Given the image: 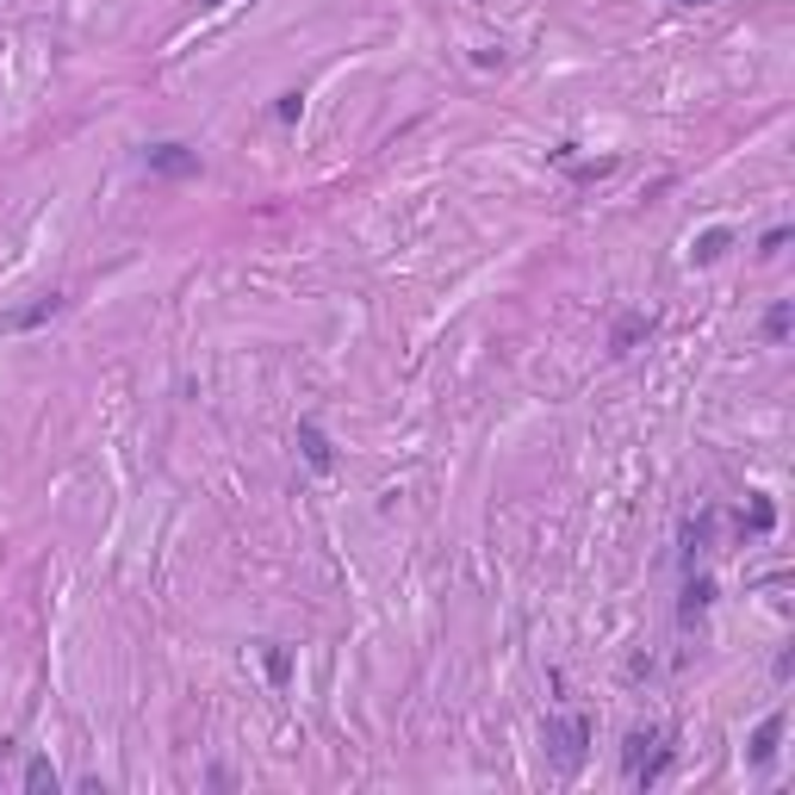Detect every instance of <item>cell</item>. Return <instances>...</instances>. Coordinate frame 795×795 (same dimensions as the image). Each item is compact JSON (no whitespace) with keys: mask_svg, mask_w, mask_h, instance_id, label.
<instances>
[{"mask_svg":"<svg viewBox=\"0 0 795 795\" xmlns=\"http://www.w3.org/2000/svg\"><path fill=\"white\" fill-rule=\"evenodd\" d=\"M746 746H752V764H758V771H771L776 746H783V709H776V715H764V721H758V734L746 739Z\"/></svg>","mask_w":795,"mask_h":795,"instance_id":"6","label":"cell"},{"mask_svg":"<svg viewBox=\"0 0 795 795\" xmlns=\"http://www.w3.org/2000/svg\"><path fill=\"white\" fill-rule=\"evenodd\" d=\"M261 665H268V683H287L292 678V653H287V646H268V653H261Z\"/></svg>","mask_w":795,"mask_h":795,"instance_id":"11","label":"cell"},{"mask_svg":"<svg viewBox=\"0 0 795 795\" xmlns=\"http://www.w3.org/2000/svg\"><path fill=\"white\" fill-rule=\"evenodd\" d=\"M143 168L150 175H199V150H187V143H150Z\"/></svg>","mask_w":795,"mask_h":795,"instance_id":"2","label":"cell"},{"mask_svg":"<svg viewBox=\"0 0 795 795\" xmlns=\"http://www.w3.org/2000/svg\"><path fill=\"white\" fill-rule=\"evenodd\" d=\"M299 454H305L311 472H336V442H330V435H324L317 423H311V417L299 423Z\"/></svg>","mask_w":795,"mask_h":795,"instance_id":"3","label":"cell"},{"mask_svg":"<svg viewBox=\"0 0 795 795\" xmlns=\"http://www.w3.org/2000/svg\"><path fill=\"white\" fill-rule=\"evenodd\" d=\"M199 7H206V13H212V7H224V0H199Z\"/></svg>","mask_w":795,"mask_h":795,"instance_id":"16","label":"cell"},{"mask_svg":"<svg viewBox=\"0 0 795 795\" xmlns=\"http://www.w3.org/2000/svg\"><path fill=\"white\" fill-rule=\"evenodd\" d=\"M790 317H795L790 305H771V317H764V342H783V336H790Z\"/></svg>","mask_w":795,"mask_h":795,"instance_id":"12","label":"cell"},{"mask_svg":"<svg viewBox=\"0 0 795 795\" xmlns=\"http://www.w3.org/2000/svg\"><path fill=\"white\" fill-rule=\"evenodd\" d=\"M591 715H547V727H541V746H547V764L553 771H578L584 764V752H591Z\"/></svg>","mask_w":795,"mask_h":795,"instance_id":"1","label":"cell"},{"mask_svg":"<svg viewBox=\"0 0 795 795\" xmlns=\"http://www.w3.org/2000/svg\"><path fill=\"white\" fill-rule=\"evenodd\" d=\"M299 113H305V94H280L273 100V118H280V125H299Z\"/></svg>","mask_w":795,"mask_h":795,"instance_id":"13","label":"cell"},{"mask_svg":"<svg viewBox=\"0 0 795 795\" xmlns=\"http://www.w3.org/2000/svg\"><path fill=\"white\" fill-rule=\"evenodd\" d=\"M7 758H13V739H0V771H7Z\"/></svg>","mask_w":795,"mask_h":795,"instance_id":"15","label":"cell"},{"mask_svg":"<svg viewBox=\"0 0 795 795\" xmlns=\"http://www.w3.org/2000/svg\"><path fill=\"white\" fill-rule=\"evenodd\" d=\"M709 603H715V584H709V578H690V584H683V621L709 616Z\"/></svg>","mask_w":795,"mask_h":795,"instance_id":"8","label":"cell"},{"mask_svg":"<svg viewBox=\"0 0 795 795\" xmlns=\"http://www.w3.org/2000/svg\"><path fill=\"white\" fill-rule=\"evenodd\" d=\"M709 535H715V516H697V523H683V560H697L702 547H709Z\"/></svg>","mask_w":795,"mask_h":795,"instance_id":"9","label":"cell"},{"mask_svg":"<svg viewBox=\"0 0 795 795\" xmlns=\"http://www.w3.org/2000/svg\"><path fill=\"white\" fill-rule=\"evenodd\" d=\"M25 790H57L62 776H57V764H50V758H32V764H25V776H20Z\"/></svg>","mask_w":795,"mask_h":795,"instance_id":"10","label":"cell"},{"mask_svg":"<svg viewBox=\"0 0 795 795\" xmlns=\"http://www.w3.org/2000/svg\"><path fill=\"white\" fill-rule=\"evenodd\" d=\"M746 523H752V535H771V523H776L771 498H752V516H746Z\"/></svg>","mask_w":795,"mask_h":795,"instance_id":"14","label":"cell"},{"mask_svg":"<svg viewBox=\"0 0 795 795\" xmlns=\"http://www.w3.org/2000/svg\"><path fill=\"white\" fill-rule=\"evenodd\" d=\"M678 7H697V0H678Z\"/></svg>","mask_w":795,"mask_h":795,"instance_id":"17","label":"cell"},{"mask_svg":"<svg viewBox=\"0 0 795 795\" xmlns=\"http://www.w3.org/2000/svg\"><path fill=\"white\" fill-rule=\"evenodd\" d=\"M727 249H734V231H702L697 243H690V261H697V268H709V261H721Z\"/></svg>","mask_w":795,"mask_h":795,"instance_id":"7","label":"cell"},{"mask_svg":"<svg viewBox=\"0 0 795 795\" xmlns=\"http://www.w3.org/2000/svg\"><path fill=\"white\" fill-rule=\"evenodd\" d=\"M57 311H62V292H44L38 305H25V311H7V317H0V330H38V324H50Z\"/></svg>","mask_w":795,"mask_h":795,"instance_id":"5","label":"cell"},{"mask_svg":"<svg viewBox=\"0 0 795 795\" xmlns=\"http://www.w3.org/2000/svg\"><path fill=\"white\" fill-rule=\"evenodd\" d=\"M659 330V317L653 311H628V317H616V330H609V354H628L641 336H653Z\"/></svg>","mask_w":795,"mask_h":795,"instance_id":"4","label":"cell"}]
</instances>
